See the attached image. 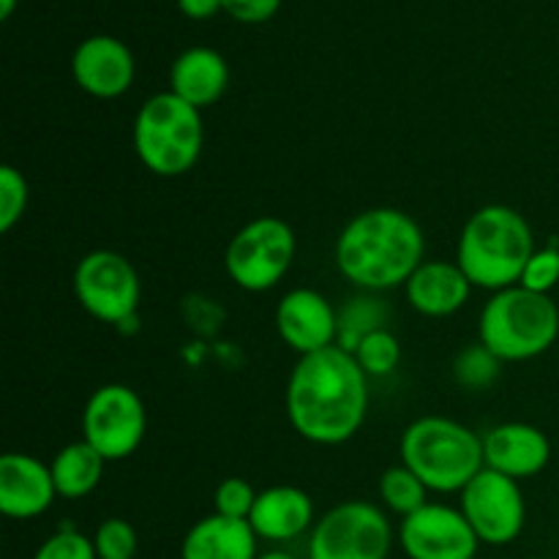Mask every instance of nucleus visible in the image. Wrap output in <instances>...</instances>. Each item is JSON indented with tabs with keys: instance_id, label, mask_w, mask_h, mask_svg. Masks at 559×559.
Masks as SVG:
<instances>
[{
	"instance_id": "obj_1",
	"label": "nucleus",
	"mask_w": 559,
	"mask_h": 559,
	"mask_svg": "<svg viewBox=\"0 0 559 559\" xmlns=\"http://www.w3.org/2000/svg\"><path fill=\"white\" fill-rule=\"evenodd\" d=\"M369 413V374L338 344L300 355L287 382V418L314 445H344Z\"/></svg>"
},
{
	"instance_id": "obj_2",
	"label": "nucleus",
	"mask_w": 559,
	"mask_h": 559,
	"mask_svg": "<svg viewBox=\"0 0 559 559\" xmlns=\"http://www.w3.org/2000/svg\"><path fill=\"white\" fill-rule=\"evenodd\" d=\"M426 238L413 216L396 207L358 213L336 240V265L355 287L382 293L404 287L424 265Z\"/></svg>"
},
{
	"instance_id": "obj_3",
	"label": "nucleus",
	"mask_w": 559,
	"mask_h": 559,
	"mask_svg": "<svg viewBox=\"0 0 559 559\" xmlns=\"http://www.w3.org/2000/svg\"><path fill=\"white\" fill-rule=\"evenodd\" d=\"M533 251V227L522 213L508 205H486L464 224L456 265L473 287L500 293L522 282Z\"/></svg>"
},
{
	"instance_id": "obj_4",
	"label": "nucleus",
	"mask_w": 559,
	"mask_h": 559,
	"mask_svg": "<svg viewBox=\"0 0 559 559\" xmlns=\"http://www.w3.org/2000/svg\"><path fill=\"white\" fill-rule=\"evenodd\" d=\"M402 464L413 469L429 491H464V486L486 467L484 437L459 420L426 415L404 429Z\"/></svg>"
},
{
	"instance_id": "obj_5",
	"label": "nucleus",
	"mask_w": 559,
	"mask_h": 559,
	"mask_svg": "<svg viewBox=\"0 0 559 559\" xmlns=\"http://www.w3.org/2000/svg\"><path fill=\"white\" fill-rule=\"evenodd\" d=\"M480 344L502 364L544 355L559 336V309L549 295L530 293L522 284L500 289L480 311Z\"/></svg>"
},
{
	"instance_id": "obj_6",
	"label": "nucleus",
	"mask_w": 559,
	"mask_h": 559,
	"mask_svg": "<svg viewBox=\"0 0 559 559\" xmlns=\"http://www.w3.org/2000/svg\"><path fill=\"white\" fill-rule=\"evenodd\" d=\"M134 151L145 169L158 178H178L197 164L205 142L200 109L173 91L156 93L134 118Z\"/></svg>"
},
{
	"instance_id": "obj_7",
	"label": "nucleus",
	"mask_w": 559,
	"mask_h": 559,
	"mask_svg": "<svg viewBox=\"0 0 559 559\" xmlns=\"http://www.w3.org/2000/svg\"><path fill=\"white\" fill-rule=\"evenodd\" d=\"M295 260V233L276 216H260L229 240L224 265L229 278L246 293H267L276 287Z\"/></svg>"
},
{
	"instance_id": "obj_8",
	"label": "nucleus",
	"mask_w": 559,
	"mask_h": 559,
	"mask_svg": "<svg viewBox=\"0 0 559 559\" xmlns=\"http://www.w3.org/2000/svg\"><path fill=\"white\" fill-rule=\"evenodd\" d=\"M393 530L385 511L364 500L331 508L311 527L309 559H388Z\"/></svg>"
},
{
	"instance_id": "obj_9",
	"label": "nucleus",
	"mask_w": 559,
	"mask_h": 559,
	"mask_svg": "<svg viewBox=\"0 0 559 559\" xmlns=\"http://www.w3.org/2000/svg\"><path fill=\"white\" fill-rule=\"evenodd\" d=\"M145 429V404L129 385L109 382L87 399L82 413V440L91 442L107 462L129 459L142 445Z\"/></svg>"
},
{
	"instance_id": "obj_10",
	"label": "nucleus",
	"mask_w": 559,
	"mask_h": 559,
	"mask_svg": "<svg viewBox=\"0 0 559 559\" xmlns=\"http://www.w3.org/2000/svg\"><path fill=\"white\" fill-rule=\"evenodd\" d=\"M74 295L82 309L98 322H123L140 306V276L123 254L109 249L91 251L74 271Z\"/></svg>"
},
{
	"instance_id": "obj_11",
	"label": "nucleus",
	"mask_w": 559,
	"mask_h": 559,
	"mask_svg": "<svg viewBox=\"0 0 559 559\" xmlns=\"http://www.w3.org/2000/svg\"><path fill=\"white\" fill-rule=\"evenodd\" d=\"M464 519L475 530L480 544L508 546L522 535L527 506L519 480L484 467L462 491Z\"/></svg>"
},
{
	"instance_id": "obj_12",
	"label": "nucleus",
	"mask_w": 559,
	"mask_h": 559,
	"mask_svg": "<svg viewBox=\"0 0 559 559\" xmlns=\"http://www.w3.org/2000/svg\"><path fill=\"white\" fill-rule=\"evenodd\" d=\"M399 544L409 559H475L480 540L459 508L429 502L402 519Z\"/></svg>"
},
{
	"instance_id": "obj_13",
	"label": "nucleus",
	"mask_w": 559,
	"mask_h": 559,
	"mask_svg": "<svg viewBox=\"0 0 559 559\" xmlns=\"http://www.w3.org/2000/svg\"><path fill=\"white\" fill-rule=\"evenodd\" d=\"M276 331L298 355L320 353L338 342V311L317 289H289L276 306Z\"/></svg>"
},
{
	"instance_id": "obj_14",
	"label": "nucleus",
	"mask_w": 559,
	"mask_h": 559,
	"mask_svg": "<svg viewBox=\"0 0 559 559\" xmlns=\"http://www.w3.org/2000/svg\"><path fill=\"white\" fill-rule=\"evenodd\" d=\"M52 467L31 453H5L0 459V513L16 522H31L52 508Z\"/></svg>"
},
{
	"instance_id": "obj_15",
	"label": "nucleus",
	"mask_w": 559,
	"mask_h": 559,
	"mask_svg": "<svg viewBox=\"0 0 559 559\" xmlns=\"http://www.w3.org/2000/svg\"><path fill=\"white\" fill-rule=\"evenodd\" d=\"M134 55L120 38L91 36L74 49L71 74L93 98H118L134 82Z\"/></svg>"
},
{
	"instance_id": "obj_16",
	"label": "nucleus",
	"mask_w": 559,
	"mask_h": 559,
	"mask_svg": "<svg viewBox=\"0 0 559 559\" xmlns=\"http://www.w3.org/2000/svg\"><path fill=\"white\" fill-rule=\"evenodd\" d=\"M486 467L513 480L535 478L551 462V442L538 426L502 424L484 437Z\"/></svg>"
},
{
	"instance_id": "obj_17",
	"label": "nucleus",
	"mask_w": 559,
	"mask_h": 559,
	"mask_svg": "<svg viewBox=\"0 0 559 559\" xmlns=\"http://www.w3.org/2000/svg\"><path fill=\"white\" fill-rule=\"evenodd\" d=\"M249 524L262 540H295L314 527V502L298 486H271L257 495Z\"/></svg>"
},
{
	"instance_id": "obj_18",
	"label": "nucleus",
	"mask_w": 559,
	"mask_h": 559,
	"mask_svg": "<svg viewBox=\"0 0 559 559\" xmlns=\"http://www.w3.org/2000/svg\"><path fill=\"white\" fill-rule=\"evenodd\" d=\"M409 306L424 317H451L467 304L473 284L456 262H424L404 284Z\"/></svg>"
},
{
	"instance_id": "obj_19",
	"label": "nucleus",
	"mask_w": 559,
	"mask_h": 559,
	"mask_svg": "<svg viewBox=\"0 0 559 559\" xmlns=\"http://www.w3.org/2000/svg\"><path fill=\"white\" fill-rule=\"evenodd\" d=\"M229 87V66L211 47H191L175 58L169 69V91L186 104L205 109L216 104Z\"/></svg>"
},
{
	"instance_id": "obj_20",
	"label": "nucleus",
	"mask_w": 559,
	"mask_h": 559,
	"mask_svg": "<svg viewBox=\"0 0 559 559\" xmlns=\"http://www.w3.org/2000/svg\"><path fill=\"white\" fill-rule=\"evenodd\" d=\"M257 533L246 519L211 513L186 533L180 559H257Z\"/></svg>"
},
{
	"instance_id": "obj_21",
	"label": "nucleus",
	"mask_w": 559,
	"mask_h": 559,
	"mask_svg": "<svg viewBox=\"0 0 559 559\" xmlns=\"http://www.w3.org/2000/svg\"><path fill=\"white\" fill-rule=\"evenodd\" d=\"M104 464L107 459L91 445V442L80 440L66 445L63 451H58V456L52 459V478L58 497L66 500H82V497L91 495L98 484H102Z\"/></svg>"
},
{
	"instance_id": "obj_22",
	"label": "nucleus",
	"mask_w": 559,
	"mask_h": 559,
	"mask_svg": "<svg viewBox=\"0 0 559 559\" xmlns=\"http://www.w3.org/2000/svg\"><path fill=\"white\" fill-rule=\"evenodd\" d=\"M380 497H382V506L402 519H407L409 513L429 506V500H426V497H429V489H426L424 480H420L413 469L404 467V464L382 473Z\"/></svg>"
},
{
	"instance_id": "obj_23",
	"label": "nucleus",
	"mask_w": 559,
	"mask_h": 559,
	"mask_svg": "<svg viewBox=\"0 0 559 559\" xmlns=\"http://www.w3.org/2000/svg\"><path fill=\"white\" fill-rule=\"evenodd\" d=\"M388 311L382 306V300L374 298H355L338 311V347L355 353L360 342H364L369 333L385 328Z\"/></svg>"
},
{
	"instance_id": "obj_24",
	"label": "nucleus",
	"mask_w": 559,
	"mask_h": 559,
	"mask_svg": "<svg viewBox=\"0 0 559 559\" xmlns=\"http://www.w3.org/2000/svg\"><path fill=\"white\" fill-rule=\"evenodd\" d=\"M355 360L360 364V369L369 377H385L391 374L399 366V358H402V347H399L396 336H393L388 328H380V331L369 333L364 342L355 347Z\"/></svg>"
},
{
	"instance_id": "obj_25",
	"label": "nucleus",
	"mask_w": 559,
	"mask_h": 559,
	"mask_svg": "<svg viewBox=\"0 0 559 559\" xmlns=\"http://www.w3.org/2000/svg\"><path fill=\"white\" fill-rule=\"evenodd\" d=\"M500 366L502 360L491 349H486L484 344H475V347L462 349L456 355V360H453V377L464 388H486L497 380Z\"/></svg>"
},
{
	"instance_id": "obj_26",
	"label": "nucleus",
	"mask_w": 559,
	"mask_h": 559,
	"mask_svg": "<svg viewBox=\"0 0 559 559\" xmlns=\"http://www.w3.org/2000/svg\"><path fill=\"white\" fill-rule=\"evenodd\" d=\"M27 180L11 164L0 167V233H11L14 224L25 216L27 207Z\"/></svg>"
},
{
	"instance_id": "obj_27",
	"label": "nucleus",
	"mask_w": 559,
	"mask_h": 559,
	"mask_svg": "<svg viewBox=\"0 0 559 559\" xmlns=\"http://www.w3.org/2000/svg\"><path fill=\"white\" fill-rule=\"evenodd\" d=\"M93 546H96L98 559H134L136 533L123 519H107L98 524Z\"/></svg>"
},
{
	"instance_id": "obj_28",
	"label": "nucleus",
	"mask_w": 559,
	"mask_h": 559,
	"mask_svg": "<svg viewBox=\"0 0 559 559\" xmlns=\"http://www.w3.org/2000/svg\"><path fill=\"white\" fill-rule=\"evenodd\" d=\"M260 491H254V486L243 478H227L216 486V495H213V508H216L218 516L227 519H246L249 522L251 511H254V502Z\"/></svg>"
},
{
	"instance_id": "obj_29",
	"label": "nucleus",
	"mask_w": 559,
	"mask_h": 559,
	"mask_svg": "<svg viewBox=\"0 0 559 559\" xmlns=\"http://www.w3.org/2000/svg\"><path fill=\"white\" fill-rule=\"evenodd\" d=\"M522 284L530 293L549 295L559 284V249L557 246H546V249H535L530 257L527 267L522 273Z\"/></svg>"
},
{
	"instance_id": "obj_30",
	"label": "nucleus",
	"mask_w": 559,
	"mask_h": 559,
	"mask_svg": "<svg viewBox=\"0 0 559 559\" xmlns=\"http://www.w3.org/2000/svg\"><path fill=\"white\" fill-rule=\"evenodd\" d=\"M33 559H98L96 546L87 535L76 533V530L66 527L49 535L41 546L36 549Z\"/></svg>"
},
{
	"instance_id": "obj_31",
	"label": "nucleus",
	"mask_w": 559,
	"mask_h": 559,
	"mask_svg": "<svg viewBox=\"0 0 559 559\" xmlns=\"http://www.w3.org/2000/svg\"><path fill=\"white\" fill-rule=\"evenodd\" d=\"M282 9V0H222V11L246 25H260Z\"/></svg>"
},
{
	"instance_id": "obj_32",
	"label": "nucleus",
	"mask_w": 559,
	"mask_h": 559,
	"mask_svg": "<svg viewBox=\"0 0 559 559\" xmlns=\"http://www.w3.org/2000/svg\"><path fill=\"white\" fill-rule=\"evenodd\" d=\"M178 5L189 20H211L216 11H222V0H178Z\"/></svg>"
},
{
	"instance_id": "obj_33",
	"label": "nucleus",
	"mask_w": 559,
	"mask_h": 559,
	"mask_svg": "<svg viewBox=\"0 0 559 559\" xmlns=\"http://www.w3.org/2000/svg\"><path fill=\"white\" fill-rule=\"evenodd\" d=\"M16 9V0H0V20H9Z\"/></svg>"
},
{
	"instance_id": "obj_34",
	"label": "nucleus",
	"mask_w": 559,
	"mask_h": 559,
	"mask_svg": "<svg viewBox=\"0 0 559 559\" xmlns=\"http://www.w3.org/2000/svg\"><path fill=\"white\" fill-rule=\"evenodd\" d=\"M257 559H298V557L289 555V551H278V549H273V551H265V555H260Z\"/></svg>"
}]
</instances>
